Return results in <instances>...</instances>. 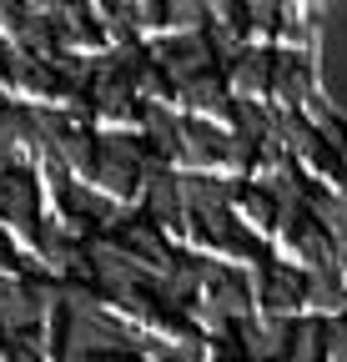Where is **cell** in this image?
<instances>
[{
    "mask_svg": "<svg viewBox=\"0 0 347 362\" xmlns=\"http://www.w3.org/2000/svg\"><path fill=\"white\" fill-rule=\"evenodd\" d=\"M151 61L161 66V76H166V86H187V81H196V76H206L211 66H216V51H211V40H206V30L201 35H177V40H161L156 51H151Z\"/></svg>",
    "mask_w": 347,
    "mask_h": 362,
    "instance_id": "obj_1",
    "label": "cell"
},
{
    "mask_svg": "<svg viewBox=\"0 0 347 362\" xmlns=\"http://www.w3.org/2000/svg\"><path fill=\"white\" fill-rule=\"evenodd\" d=\"M237 347L247 352V362H287L292 322L287 317H247L237 327Z\"/></svg>",
    "mask_w": 347,
    "mask_h": 362,
    "instance_id": "obj_2",
    "label": "cell"
},
{
    "mask_svg": "<svg viewBox=\"0 0 347 362\" xmlns=\"http://www.w3.org/2000/svg\"><path fill=\"white\" fill-rule=\"evenodd\" d=\"M146 206H151V221L156 226H171L187 216V202H182V181L171 176L156 156L146 161Z\"/></svg>",
    "mask_w": 347,
    "mask_h": 362,
    "instance_id": "obj_3",
    "label": "cell"
},
{
    "mask_svg": "<svg viewBox=\"0 0 347 362\" xmlns=\"http://www.w3.org/2000/svg\"><path fill=\"white\" fill-rule=\"evenodd\" d=\"M35 206H40V187H35V181L25 176V171H0V216H6V221H16L20 226V232H30V216H35Z\"/></svg>",
    "mask_w": 347,
    "mask_h": 362,
    "instance_id": "obj_4",
    "label": "cell"
},
{
    "mask_svg": "<svg viewBox=\"0 0 347 362\" xmlns=\"http://www.w3.org/2000/svg\"><path fill=\"white\" fill-rule=\"evenodd\" d=\"M40 317H46V307H40V297L30 292V282H0V332L20 337L25 327H35Z\"/></svg>",
    "mask_w": 347,
    "mask_h": 362,
    "instance_id": "obj_5",
    "label": "cell"
},
{
    "mask_svg": "<svg viewBox=\"0 0 347 362\" xmlns=\"http://www.w3.org/2000/svg\"><path fill=\"white\" fill-rule=\"evenodd\" d=\"M272 66H277V56H267V51H242V61H237L232 76H227V90H232V96H242V101L267 96Z\"/></svg>",
    "mask_w": 347,
    "mask_h": 362,
    "instance_id": "obj_6",
    "label": "cell"
},
{
    "mask_svg": "<svg viewBox=\"0 0 347 362\" xmlns=\"http://www.w3.org/2000/svg\"><path fill=\"white\" fill-rule=\"evenodd\" d=\"M66 176H81V181H96V166H101V136H86V131H71L66 141L51 151Z\"/></svg>",
    "mask_w": 347,
    "mask_h": 362,
    "instance_id": "obj_7",
    "label": "cell"
},
{
    "mask_svg": "<svg viewBox=\"0 0 347 362\" xmlns=\"http://www.w3.org/2000/svg\"><path fill=\"white\" fill-rule=\"evenodd\" d=\"M272 96H277L282 111H297L302 101L312 96V76H307V66H302L297 56H277V66H272Z\"/></svg>",
    "mask_w": 347,
    "mask_h": 362,
    "instance_id": "obj_8",
    "label": "cell"
},
{
    "mask_svg": "<svg viewBox=\"0 0 347 362\" xmlns=\"http://www.w3.org/2000/svg\"><path fill=\"white\" fill-rule=\"evenodd\" d=\"M257 297L267 302L272 317H287L297 302H307V277H297V272H287V267H267V282H262Z\"/></svg>",
    "mask_w": 347,
    "mask_h": 362,
    "instance_id": "obj_9",
    "label": "cell"
},
{
    "mask_svg": "<svg viewBox=\"0 0 347 362\" xmlns=\"http://www.w3.org/2000/svg\"><path fill=\"white\" fill-rule=\"evenodd\" d=\"M141 126H146V136H151L156 161L182 156V131H187V121H177V116L161 111V106H146V111H141Z\"/></svg>",
    "mask_w": 347,
    "mask_h": 362,
    "instance_id": "obj_10",
    "label": "cell"
},
{
    "mask_svg": "<svg viewBox=\"0 0 347 362\" xmlns=\"http://www.w3.org/2000/svg\"><path fill=\"white\" fill-rule=\"evenodd\" d=\"M206 302H211L216 312H222L227 322H247V317H252V287H247V282H237L232 272H222V277L211 282Z\"/></svg>",
    "mask_w": 347,
    "mask_h": 362,
    "instance_id": "obj_11",
    "label": "cell"
},
{
    "mask_svg": "<svg viewBox=\"0 0 347 362\" xmlns=\"http://www.w3.org/2000/svg\"><path fill=\"white\" fill-rule=\"evenodd\" d=\"M232 90H227V81L216 76V71H206V76H196V81H187L182 86V101L192 106V111H216V116H232Z\"/></svg>",
    "mask_w": 347,
    "mask_h": 362,
    "instance_id": "obj_12",
    "label": "cell"
},
{
    "mask_svg": "<svg viewBox=\"0 0 347 362\" xmlns=\"http://www.w3.org/2000/svg\"><path fill=\"white\" fill-rule=\"evenodd\" d=\"M182 156H187L192 166L222 161V131H216V126H201V121H187V131H182Z\"/></svg>",
    "mask_w": 347,
    "mask_h": 362,
    "instance_id": "obj_13",
    "label": "cell"
},
{
    "mask_svg": "<svg viewBox=\"0 0 347 362\" xmlns=\"http://www.w3.org/2000/svg\"><path fill=\"white\" fill-rule=\"evenodd\" d=\"M307 302L322 307L327 317H342V312H347V292H342V282H337V272H332V267L307 272Z\"/></svg>",
    "mask_w": 347,
    "mask_h": 362,
    "instance_id": "obj_14",
    "label": "cell"
},
{
    "mask_svg": "<svg viewBox=\"0 0 347 362\" xmlns=\"http://www.w3.org/2000/svg\"><path fill=\"white\" fill-rule=\"evenodd\" d=\"M25 141H30V111L6 106L0 111V171H11V161H16V151Z\"/></svg>",
    "mask_w": 347,
    "mask_h": 362,
    "instance_id": "obj_15",
    "label": "cell"
},
{
    "mask_svg": "<svg viewBox=\"0 0 347 362\" xmlns=\"http://www.w3.org/2000/svg\"><path fill=\"white\" fill-rule=\"evenodd\" d=\"M322 332L327 322H292V347H287V362H322Z\"/></svg>",
    "mask_w": 347,
    "mask_h": 362,
    "instance_id": "obj_16",
    "label": "cell"
},
{
    "mask_svg": "<svg viewBox=\"0 0 347 362\" xmlns=\"http://www.w3.org/2000/svg\"><path fill=\"white\" fill-rule=\"evenodd\" d=\"M297 247H302V257L312 262V272H317V267H332V257H337V242L322 232L317 221H307V226L297 232Z\"/></svg>",
    "mask_w": 347,
    "mask_h": 362,
    "instance_id": "obj_17",
    "label": "cell"
},
{
    "mask_svg": "<svg viewBox=\"0 0 347 362\" xmlns=\"http://www.w3.org/2000/svg\"><path fill=\"white\" fill-rule=\"evenodd\" d=\"M237 211L247 216V226H257V232L277 226V202H272L267 192H242V197H237Z\"/></svg>",
    "mask_w": 347,
    "mask_h": 362,
    "instance_id": "obj_18",
    "label": "cell"
},
{
    "mask_svg": "<svg viewBox=\"0 0 347 362\" xmlns=\"http://www.w3.org/2000/svg\"><path fill=\"white\" fill-rule=\"evenodd\" d=\"M322 352H327V362H347V317H332V322H327Z\"/></svg>",
    "mask_w": 347,
    "mask_h": 362,
    "instance_id": "obj_19",
    "label": "cell"
},
{
    "mask_svg": "<svg viewBox=\"0 0 347 362\" xmlns=\"http://www.w3.org/2000/svg\"><path fill=\"white\" fill-rule=\"evenodd\" d=\"M11 362H40V352H35L25 337H11Z\"/></svg>",
    "mask_w": 347,
    "mask_h": 362,
    "instance_id": "obj_20",
    "label": "cell"
},
{
    "mask_svg": "<svg viewBox=\"0 0 347 362\" xmlns=\"http://www.w3.org/2000/svg\"><path fill=\"white\" fill-rule=\"evenodd\" d=\"M91 362H136V357H91Z\"/></svg>",
    "mask_w": 347,
    "mask_h": 362,
    "instance_id": "obj_21",
    "label": "cell"
},
{
    "mask_svg": "<svg viewBox=\"0 0 347 362\" xmlns=\"http://www.w3.org/2000/svg\"><path fill=\"white\" fill-rule=\"evenodd\" d=\"M342 317H347V312H342Z\"/></svg>",
    "mask_w": 347,
    "mask_h": 362,
    "instance_id": "obj_22",
    "label": "cell"
}]
</instances>
